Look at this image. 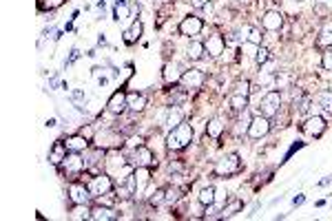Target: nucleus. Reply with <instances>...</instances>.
I'll return each instance as SVG.
<instances>
[{
    "instance_id": "7ed1b4c3",
    "label": "nucleus",
    "mask_w": 332,
    "mask_h": 221,
    "mask_svg": "<svg viewBox=\"0 0 332 221\" xmlns=\"http://www.w3.org/2000/svg\"><path fill=\"white\" fill-rule=\"evenodd\" d=\"M87 168V162L78 155V153H71V155H66L64 157V162H62V170H64V175L66 177H78V175H82V170Z\"/></svg>"
},
{
    "instance_id": "ddd939ff",
    "label": "nucleus",
    "mask_w": 332,
    "mask_h": 221,
    "mask_svg": "<svg viewBox=\"0 0 332 221\" xmlns=\"http://www.w3.org/2000/svg\"><path fill=\"white\" fill-rule=\"evenodd\" d=\"M202 29H204V22H202V18H197V16L184 18L182 24H179V31H182L184 35H197Z\"/></svg>"
},
{
    "instance_id": "9d476101",
    "label": "nucleus",
    "mask_w": 332,
    "mask_h": 221,
    "mask_svg": "<svg viewBox=\"0 0 332 221\" xmlns=\"http://www.w3.org/2000/svg\"><path fill=\"white\" fill-rule=\"evenodd\" d=\"M262 27L266 29V31H279V29L283 27V16H281V11H277V9L266 11L264 18H262Z\"/></svg>"
},
{
    "instance_id": "2f4dec72",
    "label": "nucleus",
    "mask_w": 332,
    "mask_h": 221,
    "mask_svg": "<svg viewBox=\"0 0 332 221\" xmlns=\"http://www.w3.org/2000/svg\"><path fill=\"white\" fill-rule=\"evenodd\" d=\"M255 60H257L259 64H266V62H268V60H270V51H268V49H266V47H262V49H259V51H257Z\"/></svg>"
},
{
    "instance_id": "dca6fc26",
    "label": "nucleus",
    "mask_w": 332,
    "mask_h": 221,
    "mask_svg": "<svg viewBox=\"0 0 332 221\" xmlns=\"http://www.w3.org/2000/svg\"><path fill=\"white\" fill-rule=\"evenodd\" d=\"M89 219H93V221H113V219H118V214L113 212V208L111 206H95L91 208V217Z\"/></svg>"
},
{
    "instance_id": "cd10ccee",
    "label": "nucleus",
    "mask_w": 332,
    "mask_h": 221,
    "mask_svg": "<svg viewBox=\"0 0 332 221\" xmlns=\"http://www.w3.org/2000/svg\"><path fill=\"white\" fill-rule=\"evenodd\" d=\"M222 131H224V122H222V118H213L208 122V126H206V133H208V137H213L217 139L222 135Z\"/></svg>"
},
{
    "instance_id": "20e7f679",
    "label": "nucleus",
    "mask_w": 332,
    "mask_h": 221,
    "mask_svg": "<svg viewBox=\"0 0 332 221\" xmlns=\"http://www.w3.org/2000/svg\"><path fill=\"white\" fill-rule=\"evenodd\" d=\"M89 190H91V195H93L95 199L102 197V195H106V193H111V190H113L111 177L104 175V173H98L91 181H89Z\"/></svg>"
},
{
    "instance_id": "a878e982",
    "label": "nucleus",
    "mask_w": 332,
    "mask_h": 221,
    "mask_svg": "<svg viewBox=\"0 0 332 221\" xmlns=\"http://www.w3.org/2000/svg\"><path fill=\"white\" fill-rule=\"evenodd\" d=\"M317 104L321 106L323 113L332 115V91H321V93L317 95Z\"/></svg>"
},
{
    "instance_id": "2eb2a0df",
    "label": "nucleus",
    "mask_w": 332,
    "mask_h": 221,
    "mask_svg": "<svg viewBox=\"0 0 332 221\" xmlns=\"http://www.w3.org/2000/svg\"><path fill=\"white\" fill-rule=\"evenodd\" d=\"M106 108L111 110V113H116V115L124 113V108H129L126 106V95L122 93V91H116V93L111 95V100L106 102Z\"/></svg>"
},
{
    "instance_id": "423d86ee",
    "label": "nucleus",
    "mask_w": 332,
    "mask_h": 221,
    "mask_svg": "<svg viewBox=\"0 0 332 221\" xmlns=\"http://www.w3.org/2000/svg\"><path fill=\"white\" fill-rule=\"evenodd\" d=\"M241 168V162H239V157L237 155H228L224 159H219L215 166V175H233V173H237V170Z\"/></svg>"
},
{
    "instance_id": "a19ab883",
    "label": "nucleus",
    "mask_w": 332,
    "mask_h": 221,
    "mask_svg": "<svg viewBox=\"0 0 332 221\" xmlns=\"http://www.w3.org/2000/svg\"><path fill=\"white\" fill-rule=\"evenodd\" d=\"M191 5H193L195 9H204V7L208 5V0H191Z\"/></svg>"
},
{
    "instance_id": "39448f33",
    "label": "nucleus",
    "mask_w": 332,
    "mask_h": 221,
    "mask_svg": "<svg viewBox=\"0 0 332 221\" xmlns=\"http://www.w3.org/2000/svg\"><path fill=\"white\" fill-rule=\"evenodd\" d=\"M268 131H270V122H268V118L266 115H262V113H257L255 118L250 120V126H248V137H252V139H262V137H266L268 135Z\"/></svg>"
},
{
    "instance_id": "c756f323",
    "label": "nucleus",
    "mask_w": 332,
    "mask_h": 221,
    "mask_svg": "<svg viewBox=\"0 0 332 221\" xmlns=\"http://www.w3.org/2000/svg\"><path fill=\"white\" fill-rule=\"evenodd\" d=\"M71 217H73V219H87V217H91V210L87 208V204H76Z\"/></svg>"
},
{
    "instance_id": "4c0bfd02",
    "label": "nucleus",
    "mask_w": 332,
    "mask_h": 221,
    "mask_svg": "<svg viewBox=\"0 0 332 221\" xmlns=\"http://www.w3.org/2000/svg\"><path fill=\"white\" fill-rule=\"evenodd\" d=\"M98 199H100L102 206H113V201H116V195H113V193H106V195H102V197H98Z\"/></svg>"
},
{
    "instance_id": "72a5a7b5",
    "label": "nucleus",
    "mask_w": 332,
    "mask_h": 221,
    "mask_svg": "<svg viewBox=\"0 0 332 221\" xmlns=\"http://www.w3.org/2000/svg\"><path fill=\"white\" fill-rule=\"evenodd\" d=\"M321 64H323V69H325V71H332V47H330L328 51L323 53V58H321Z\"/></svg>"
},
{
    "instance_id": "0eeeda50",
    "label": "nucleus",
    "mask_w": 332,
    "mask_h": 221,
    "mask_svg": "<svg viewBox=\"0 0 332 221\" xmlns=\"http://www.w3.org/2000/svg\"><path fill=\"white\" fill-rule=\"evenodd\" d=\"M91 197H93L91 190H89V186H84V183L73 181L69 186V199L73 201V204H89Z\"/></svg>"
},
{
    "instance_id": "4be33fe9",
    "label": "nucleus",
    "mask_w": 332,
    "mask_h": 221,
    "mask_svg": "<svg viewBox=\"0 0 332 221\" xmlns=\"http://www.w3.org/2000/svg\"><path fill=\"white\" fill-rule=\"evenodd\" d=\"M66 144L64 142H56L53 144V149H51V153H49V162L51 164H62L64 162V157H66Z\"/></svg>"
},
{
    "instance_id": "c9c22d12",
    "label": "nucleus",
    "mask_w": 332,
    "mask_h": 221,
    "mask_svg": "<svg viewBox=\"0 0 332 221\" xmlns=\"http://www.w3.org/2000/svg\"><path fill=\"white\" fill-rule=\"evenodd\" d=\"M69 97H71V102H76V104H80V102H84V100H87V95H84V91H80V89L71 91V93H69Z\"/></svg>"
},
{
    "instance_id": "9b49d317",
    "label": "nucleus",
    "mask_w": 332,
    "mask_h": 221,
    "mask_svg": "<svg viewBox=\"0 0 332 221\" xmlns=\"http://www.w3.org/2000/svg\"><path fill=\"white\" fill-rule=\"evenodd\" d=\"M131 164L133 166H146V168H151V166L155 164V157H153V153H151L146 146H137V149L133 151V155H131Z\"/></svg>"
},
{
    "instance_id": "7c9ffc66",
    "label": "nucleus",
    "mask_w": 332,
    "mask_h": 221,
    "mask_svg": "<svg viewBox=\"0 0 332 221\" xmlns=\"http://www.w3.org/2000/svg\"><path fill=\"white\" fill-rule=\"evenodd\" d=\"M116 18L118 20H126V18H129V5H126V0H118L116 3Z\"/></svg>"
},
{
    "instance_id": "4468645a",
    "label": "nucleus",
    "mask_w": 332,
    "mask_h": 221,
    "mask_svg": "<svg viewBox=\"0 0 332 221\" xmlns=\"http://www.w3.org/2000/svg\"><path fill=\"white\" fill-rule=\"evenodd\" d=\"M204 47H206V53L208 55H213V58H219V55L224 53V49H226V42H224V38H222L219 33H215V35H210V38L204 42Z\"/></svg>"
},
{
    "instance_id": "6e6552de",
    "label": "nucleus",
    "mask_w": 332,
    "mask_h": 221,
    "mask_svg": "<svg viewBox=\"0 0 332 221\" xmlns=\"http://www.w3.org/2000/svg\"><path fill=\"white\" fill-rule=\"evenodd\" d=\"M204 73L199 71V69H189V71H184V76L179 82L184 84V89L186 91H195V89H202V84H204Z\"/></svg>"
},
{
    "instance_id": "f704fd0d",
    "label": "nucleus",
    "mask_w": 332,
    "mask_h": 221,
    "mask_svg": "<svg viewBox=\"0 0 332 221\" xmlns=\"http://www.w3.org/2000/svg\"><path fill=\"white\" fill-rule=\"evenodd\" d=\"M162 201H166V190H155V195L151 197V204L158 206V204H162Z\"/></svg>"
},
{
    "instance_id": "c85d7f7f",
    "label": "nucleus",
    "mask_w": 332,
    "mask_h": 221,
    "mask_svg": "<svg viewBox=\"0 0 332 221\" xmlns=\"http://www.w3.org/2000/svg\"><path fill=\"white\" fill-rule=\"evenodd\" d=\"M231 108L233 110H246V108H248V95L233 93L231 95Z\"/></svg>"
},
{
    "instance_id": "bb28decb",
    "label": "nucleus",
    "mask_w": 332,
    "mask_h": 221,
    "mask_svg": "<svg viewBox=\"0 0 332 221\" xmlns=\"http://www.w3.org/2000/svg\"><path fill=\"white\" fill-rule=\"evenodd\" d=\"M215 193L217 190L213 186H208V188H202L199 190V195H197V201L202 206H210V204H215Z\"/></svg>"
},
{
    "instance_id": "f03ea898",
    "label": "nucleus",
    "mask_w": 332,
    "mask_h": 221,
    "mask_svg": "<svg viewBox=\"0 0 332 221\" xmlns=\"http://www.w3.org/2000/svg\"><path fill=\"white\" fill-rule=\"evenodd\" d=\"M279 108H281V93H277V91H270V93H266L262 100H259V113L266 115V118L277 115Z\"/></svg>"
},
{
    "instance_id": "f3484780",
    "label": "nucleus",
    "mask_w": 332,
    "mask_h": 221,
    "mask_svg": "<svg viewBox=\"0 0 332 221\" xmlns=\"http://www.w3.org/2000/svg\"><path fill=\"white\" fill-rule=\"evenodd\" d=\"M184 122V110L177 106V104H173L171 108L166 110V118H164V124L168 126V128H175L177 124H182Z\"/></svg>"
},
{
    "instance_id": "f257e3e1",
    "label": "nucleus",
    "mask_w": 332,
    "mask_h": 221,
    "mask_svg": "<svg viewBox=\"0 0 332 221\" xmlns=\"http://www.w3.org/2000/svg\"><path fill=\"white\" fill-rule=\"evenodd\" d=\"M193 126L191 124H177L175 128H171L168 131V135H166V149L168 151H182V149H186L191 142H193Z\"/></svg>"
},
{
    "instance_id": "5701e85b",
    "label": "nucleus",
    "mask_w": 332,
    "mask_h": 221,
    "mask_svg": "<svg viewBox=\"0 0 332 221\" xmlns=\"http://www.w3.org/2000/svg\"><path fill=\"white\" fill-rule=\"evenodd\" d=\"M317 45L319 47H332V20H328L321 27V31H319V38H317Z\"/></svg>"
},
{
    "instance_id": "6ab92c4d",
    "label": "nucleus",
    "mask_w": 332,
    "mask_h": 221,
    "mask_svg": "<svg viewBox=\"0 0 332 221\" xmlns=\"http://www.w3.org/2000/svg\"><path fill=\"white\" fill-rule=\"evenodd\" d=\"M64 144H66V149H69L71 153H82V151L89 149V139L84 137V135H71Z\"/></svg>"
},
{
    "instance_id": "58836bf2",
    "label": "nucleus",
    "mask_w": 332,
    "mask_h": 221,
    "mask_svg": "<svg viewBox=\"0 0 332 221\" xmlns=\"http://www.w3.org/2000/svg\"><path fill=\"white\" fill-rule=\"evenodd\" d=\"M235 93H241V95H248V93H250V84H248V82H246V80H244V82H239V84H237V89H235Z\"/></svg>"
},
{
    "instance_id": "393cba45",
    "label": "nucleus",
    "mask_w": 332,
    "mask_h": 221,
    "mask_svg": "<svg viewBox=\"0 0 332 221\" xmlns=\"http://www.w3.org/2000/svg\"><path fill=\"white\" fill-rule=\"evenodd\" d=\"M204 53H206V47H204L202 42H197V40L189 42V47H186V55H189V60H199Z\"/></svg>"
},
{
    "instance_id": "f8f14e48",
    "label": "nucleus",
    "mask_w": 332,
    "mask_h": 221,
    "mask_svg": "<svg viewBox=\"0 0 332 221\" xmlns=\"http://www.w3.org/2000/svg\"><path fill=\"white\" fill-rule=\"evenodd\" d=\"M133 177H135V197H142L144 188H146L149 181H151V170L146 168V166H135Z\"/></svg>"
},
{
    "instance_id": "79ce46f5",
    "label": "nucleus",
    "mask_w": 332,
    "mask_h": 221,
    "mask_svg": "<svg viewBox=\"0 0 332 221\" xmlns=\"http://www.w3.org/2000/svg\"><path fill=\"white\" fill-rule=\"evenodd\" d=\"M80 135H84V137H87V139H93V137H95V135H93V128H91V126L82 128V131H80Z\"/></svg>"
},
{
    "instance_id": "473e14b6",
    "label": "nucleus",
    "mask_w": 332,
    "mask_h": 221,
    "mask_svg": "<svg viewBox=\"0 0 332 221\" xmlns=\"http://www.w3.org/2000/svg\"><path fill=\"white\" fill-rule=\"evenodd\" d=\"M239 206H241V201H233L228 208L224 206V210H222V217H231V214H235V212L239 210Z\"/></svg>"
},
{
    "instance_id": "a211bd4d",
    "label": "nucleus",
    "mask_w": 332,
    "mask_h": 221,
    "mask_svg": "<svg viewBox=\"0 0 332 221\" xmlns=\"http://www.w3.org/2000/svg\"><path fill=\"white\" fill-rule=\"evenodd\" d=\"M237 35H239L241 42H255V45H262V33H259L255 27H250V24L241 27L237 31Z\"/></svg>"
},
{
    "instance_id": "412c9836",
    "label": "nucleus",
    "mask_w": 332,
    "mask_h": 221,
    "mask_svg": "<svg viewBox=\"0 0 332 221\" xmlns=\"http://www.w3.org/2000/svg\"><path fill=\"white\" fill-rule=\"evenodd\" d=\"M126 106L131 110H135V113H140V110L146 108V97L142 93H129L126 95Z\"/></svg>"
},
{
    "instance_id": "ea45409f",
    "label": "nucleus",
    "mask_w": 332,
    "mask_h": 221,
    "mask_svg": "<svg viewBox=\"0 0 332 221\" xmlns=\"http://www.w3.org/2000/svg\"><path fill=\"white\" fill-rule=\"evenodd\" d=\"M62 3H64V0H45V3H42V7H45V9H56Z\"/></svg>"
},
{
    "instance_id": "b1692460",
    "label": "nucleus",
    "mask_w": 332,
    "mask_h": 221,
    "mask_svg": "<svg viewBox=\"0 0 332 221\" xmlns=\"http://www.w3.org/2000/svg\"><path fill=\"white\" fill-rule=\"evenodd\" d=\"M140 35H142V22L135 20V22H133L131 27L124 31V42H126V45H133L135 40H140Z\"/></svg>"
},
{
    "instance_id": "e433bc0d",
    "label": "nucleus",
    "mask_w": 332,
    "mask_h": 221,
    "mask_svg": "<svg viewBox=\"0 0 332 221\" xmlns=\"http://www.w3.org/2000/svg\"><path fill=\"white\" fill-rule=\"evenodd\" d=\"M179 197V190L177 188H168L166 190V204H173V201H177Z\"/></svg>"
},
{
    "instance_id": "aec40b11",
    "label": "nucleus",
    "mask_w": 332,
    "mask_h": 221,
    "mask_svg": "<svg viewBox=\"0 0 332 221\" xmlns=\"http://www.w3.org/2000/svg\"><path fill=\"white\" fill-rule=\"evenodd\" d=\"M184 73H179V66L175 64V62H168L164 66V73H162V78H164V82L166 84H175V82H179L182 80Z\"/></svg>"
},
{
    "instance_id": "1a4fd4ad",
    "label": "nucleus",
    "mask_w": 332,
    "mask_h": 221,
    "mask_svg": "<svg viewBox=\"0 0 332 221\" xmlns=\"http://www.w3.org/2000/svg\"><path fill=\"white\" fill-rule=\"evenodd\" d=\"M325 120L321 115H308L306 122H304V133L306 135H312V137H319L323 131H325Z\"/></svg>"
}]
</instances>
